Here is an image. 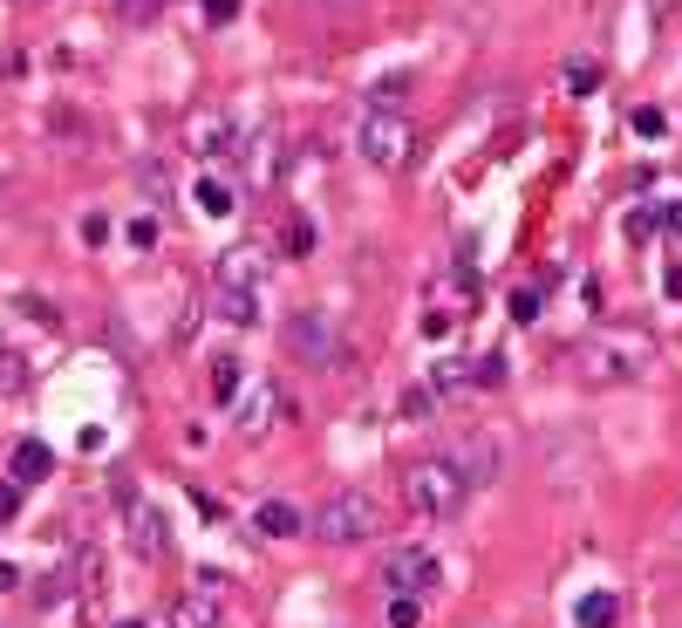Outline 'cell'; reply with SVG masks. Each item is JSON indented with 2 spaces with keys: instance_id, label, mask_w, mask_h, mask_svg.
Returning <instances> with one entry per match:
<instances>
[{
  "instance_id": "obj_1",
  "label": "cell",
  "mask_w": 682,
  "mask_h": 628,
  "mask_svg": "<svg viewBox=\"0 0 682 628\" xmlns=\"http://www.w3.org/2000/svg\"><path fill=\"white\" fill-rule=\"evenodd\" d=\"M655 362V342L642 329H615V335H587L567 348V369L580 375V383L594 390H615V383H635V375Z\"/></svg>"
},
{
  "instance_id": "obj_2",
  "label": "cell",
  "mask_w": 682,
  "mask_h": 628,
  "mask_svg": "<svg viewBox=\"0 0 682 628\" xmlns=\"http://www.w3.org/2000/svg\"><path fill=\"white\" fill-rule=\"evenodd\" d=\"M464 479H458V465H450L444 458V451H437V458H417L410 471H402V498H410V513L417 519H458L464 513Z\"/></svg>"
},
{
  "instance_id": "obj_3",
  "label": "cell",
  "mask_w": 682,
  "mask_h": 628,
  "mask_svg": "<svg viewBox=\"0 0 682 628\" xmlns=\"http://www.w3.org/2000/svg\"><path fill=\"white\" fill-rule=\"evenodd\" d=\"M356 150L375 164V171H402L417 158V123L402 116V110H362L356 123Z\"/></svg>"
},
{
  "instance_id": "obj_4",
  "label": "cell",
  "mask_w": 682,
  "mask_h": 628,
  "mask_svg": "<svg viewBox=\"0 0 682 628\" xmlns=\"http://www.w3.org/2000/svg\"><path fill=\"white\" fill-rule=\"evenodd\" d=\"M375 526H383V513H375L369 492H335V498H321V506H314L308 533H314L321 546H356V540L375 533Z\"/></svg>"
},
{
  "instance_id": "obj_5",
  "label": "cell",
  "mask_w": 682,
  "mask_h": 628,
  "mask_svg": "<svg viewBox=\"0 0 682 628\" xmlns=\"http://www.w3.org/2000/svg\"><path fill=\"white\" fill-rule=\"evenodd\" d=\"M464 315H478V273H471V260L437 267L431 294H423V335H450V321H464Z\"/></svg>"
},
{
  "instance_id": "obj_6",
  "label": "cell",
  "mask_w": 682,
  "mask_h": 628,
  "mask_svg": "<svg viewBox=\"0 0 682 628\" xmlns=\"http://www.w3.org/2000/svg\"><path fill=\"white\" fill-rule=\"evenodd\" d=\"M281 348H287V356H300L308 369H327V362H335V321H327L321 308H308V315H287Z\"/></svg>"
},
{
  "instance_id": "obj_7",
  "label": "cell",
  "mask_w": 682,
  "mask_h": 628,
  "mask_svg": "<svg viewBox=\"0 0 682 628\" xmlns=\"http://www.w3.org/2000/svg\"><path fill=\"white\" fill-rule=\"evenodd\" d=\"M383 581L396 588V594H431V588H444V567H437V554L431 546H396V554L383 561Z\"/></svg>"
},
{
  "instance_id": "obj_8",
  "label": "cell",
  "mask_w": 682,
  "mask_h": 628,
  "mask_svg": "<svg viewBox=\"0 0 682 628\" xmlns=\"http://www.w3.org/2000/svg\"><path fill=\"white\" fill-rule=\"evenodd\" d=\"M123 526H131V546H137V561H164L171 554V533H164V513L158 506H144V498L123 485Z\"/></svg>"
},
{
  "instance_id": "obj_9",
  "label": "cell",
  "mask_w": 682,
  "mask_h": 628,
  "mask_svg": "<svg viewBox=\"0 0 682 628\" xmlns=\"http://www.w3.org/2000/svg\"><path fill=\"white\" fill-rule=\"evenodd\" d=\"M444 458L458 465V479H464V485H492V479H498V444H492L485 431H464L458 444L444 451Z\"/></svg>"
},
{
  "instance_id": "obj_10",
  "label": "cell",
  "mask_w": 682,
  "mask_h": 628,
  "mask_svg": "<svg viewBox=\"0 0 682 628\" xmlns=\"http://www.w3.org/2000/svg\"><path fill=\"white\" fill-rule=\"evenodd\" d=\"M185 144L198 150V158H233V116H225V110H191L185 116Z\"/></svg>"
},
{
  "instance_id": "obj_11",
  "label": "cell",
  "mask_w": 682,
  "mask_h": 628,
  "mask_svg": "<svg viewBox=\"0 0 682 628\" xmlns=\"http://www.w3.org/2000/svg\"><path fill=\"white\" fill-rule=\"evenodd\" d=\"M260 273H266L260 246H233V254H219V281L212 287H252V294H260Z\"/></svg>"
},
{
  "instance_id": "obj_12",
  "label": "cell",
  "mask_w": 682,
  "mask_h": 628,
  "mask_svg": "<svg viewBox=\"0 0 682 628\" xmlns=\"http://www.w3.org/2000/svg\"><path fill=\"white\" fill-rule=\"evenodd\" d=\"M252 533H266V540H300V533H308V513L287 506V498H266V506L252 513Z\"/></svg>"
},
{
  "instance_id": "obj_13",
  "label": "cell",
  "mask_w": 682,
  "mask_h": 628,
  "mask_svg": "<svg viewBox=\"0 0 682 628\" xmlns=\"http://www.w3.org/2000/svg\"><path fill=\"white\" fill-rule=\"evenodd\" d=\"M171 628H219V588H191L171 601Z\"/></svg>"
},
{
  "instance_id": "obj_14",
  "label": "cell",
  "mask_w": 682,
  "mask_h": 628,
  "mask_svg": "<svg viewBox=\"0 0 682 628\" xmlns=\"http://www.w3.org/2000/svg\"><path fill=\"white\" fill-rule=\"evenodd\" d=\"M55 471V451H48L41 438H21L14 444V485H35V479H48Z\"/></svg>"
},
{
  "instance_id": "obj_15",
  "label": "cell",
  "mask_w": 682,
  "mask_h": 628,
  "mask_svg": "<svg viewBox=\"0 0 682 628\" xmlns=\"http://www.w3.org/2000/svg\"><path fill=\"white\" fill-rule=\"evenodd\" d=\"M212 308H219V321L246 329V321L260 315V294H252V287H212Z\"/></svg>"
},
{
  "instance_id": "obj_16",
  "label": "cell",
  "mask_w": 682,
  "mask_h": 628,
  "mask_svg": "<svg viewBox=\"0 0 682 628\" xmlns=\"http://www.w3.org/2000/svg\"><path fill=\"white\" fill-rule=\"evenodd\" d=\"M198 212H206V219H233V212H239V192L206 171V178H198Z\"/></svg>"
},
{
  "instance_id": "obj_17",
  "label": "cell",
  "mask_w": 682,
  "mask_h": 628,
  "mask_svg": "<svg viewBox=\"0 0 682 628\" xmlns=\"http://www.w3.org/2000/svg\"><path fill=\"white\" fill-rule=\"evenodd\" d=\"M206 383H212L219 404H233V396L246 390V362H239V356H212V375H206Z\"/></svg>"
},
{
  "instance_id": "obj_18",
  "label": "cell",
  "mask_w": 682,
  "mask_h": 628,
  "mask_svg": "<svg viewBox=\"0 0 682 628\" xmlns=\"http://www.w3.org/2000/svg\"><path fill=\"white\" fill-rule=\"evenodd\" d=\"M621 621V601L608 588H594V594H580V628H615Z\"/></svg>"
},
{
  "instance_id": "obj_19",
  "label": "cell",
  "mask_w": 682,
  "mask_h": 628,
  "mask_svg": "<svg viewBox=\"0 0 682 628\" xmlns=\"http://www.w3.org/2000/svg\"><path fill=\"white\" fill-rule=\"evenodd\" d=\"M266 410H273V383H252V396L239 404V431H246V438L266 431Z\"/></svg>"
},
{
  "instance_id": "obj_20",
  "label": "cell",
  "mask_w": 682,
  "mask_h": 628,
  "mask_svg": "<svg viewBox=\"0 0 682 628\" xmlns=\"http://www.w3.org/2000/svg\"><path fill=\"white\" fill-rule=\"evenodd\" d=\"M431 390H437V396H471V390H478V375H471L464 362H437V375H431Z\"/></svg>"
},
{
  "instance_id": "obj_21",
  "label": "cell",
  "mask_w": 682,
  "mask_h": 628,
  "mask_svg": "<svg viewBox=\"0 0 682 628\" xmlns=\"http://www.w3.org/2000/svg\"><path fill=\"white\" fill-rule=\"evenodd\" d=\"M402 96H410V75H383L369 89V110H402Z\"/></svg>"
},
{
  "instance_id": "obj_22",
  "label": "cell",
  "mask_w": 682,
  "mask_h": 628,
  "mask_svg": "<svg viewBox=\"0 0 682 628\" xmlns=\"http://www.w3.org/2000/svg\"><path fill=\"white\" fill-rule=\"evenodd\" d=\"M431 410H437V390H431V383H410V390H402V417H410V423H423Z\"/></svg>"
},
{
  "instance_id": "obj_23",
  "label": "cell",
  "mask_w": 682,
  "mask_h": 628,
  "mask_svg": "<svg viewBox=\"0 0 682 628\" xmlns=\"http://www.w3.org/2000/svg\"><path fill=\"white\" fill-rule=\"evenodd\" d=\"M560 83H567L573 96H587V89H600V62H567V69H560Z\"/></svg>"
},
{
  "instance_id": "obj_24",
  "label": "cell",
  "mask_w": 682,
  "mask_h": 628,
  "mask_svg": "<svg viewBox=\"0 0 682 628\" xmlns=\"http://www.w3.org/2000/svg\"><path fill=\"white\" fill-rule=\"evenodd\" d=\"M389 628H423V601L417 594H396L389 601Z\"/></svg>"
},
{
  "instance_id": "obj_25",
  "label": "cell",
  "mask_w": 682,
  "mask_h": 628,
  "mask_svg": "<svg viewBox=\"0 0 682 628\" xmlns=\"http://www.w3.org/2000/svg\"><path fill=\"white\" fill-rule=\"evenodd\" d=\"M158 14H164V0H116V21H131V28H144Z\"/></svg>"
},
{
  "instance_id": "obj_26",
  "label": "cell",
  "mask_w": 682,
  "mask_h": 628,
  "mask_svg": "<svg viewBox=\"0 0 682 628\" xmlns=\"http://www.w3.org/2000/svg\"><path fill=\"white\" fill-rule=\"evenodd\" d=\"M137 185H144L150 198H158V206L171 198V178H164V164H137Z\"/></svg>"
},
{
  "instance_id": "obj_27",
  "label": "cell",
  "mask_w": 682,
  "mask_h": 628,
  "mask_svg": "<svg viewBox=\"0 0 682 628\" xmlns=\"http://www.w3.org/2000/svg\"><path fill=\"white\" fill-rule=\"evenodd\" d=\"M655 225H662V206H642V212H628V239H648Z\"/></svg>"
},
{
  "instance_id": "obj_28",
  "label": "cell",
  "mask_w": 682,
  "mask_h": 628,
  "mask_svg": "<svg viewBox=\"0 0 682 628\" xmlns=\"http://www.w3.org/2000/svg\"><path fill=\"white\" fill-rule=\"evenodd\" d=\"M512 321H540V287H512Z\"/></svg>"
},
{
  "instance_id": "obj_29",
  "label": "cell",
  "mask_w": 682,
  "mask_h": 628,
  "mask_svg": "<svg viewBox=\"0 0 682 628\" xmlns=\"http://www.w3.org/2000/svg\"><path fill=\"white\" fill-rule=\"evenodd\" d=\"M21 383H28V362H21V356H0V396L21 390Z\"/></svg>"
},
{
  "instance_id": "obj_30",
  "label": "cell",
  "mask_w": 682,
  "mask_h": 628,
  "mask_svg": "<svg viewBox=\"0 0 682 628\" xmlns=\"http://www.w3.org/2000/svg\"><path fill=\"white\" fill-rule=\"evenodd\" d=\"M131 246L150 254V246H158V219H131Z\"/></svg>"
},
{
  "instance_id": "obj_31",
  "label": "cell",
  "mask_w": 682,
  "mask_h": 628,
  "mask_svg": "<svg viewBox=\"0 0 682 628\" xmlns=\"http://www.w3.org/2000/svg\"><path fill=\"white\" fill-rule=\"evenodd\" d=\"M505 383V356H485L478 362V390H498Z\"/></svg>"
},
{
  "instance_id": "obj_32",
  "label": "cell",
  "mask_w": 682,
  "mask_h": 628,
  "mask_svg": "<svg viewBox=\"0 0 682 628\" xmlns=\"http://www.w3.org/2000/svg\"><path fill=\"white\" fill-rule=\"evenodd\" d=\"M21 519V485H0V526Z\"/></svg>"
},
{
  "instance_id": "obj_33",
  "label": "cell",
  "mask_w": 682,
  "mask_h": 628,
  "mask_svg": "<svg viewBox=\"0 0 682 628\" xmlns=\"http://www.w3.org/2000/svg\"><path fill=\"white\" fill-rule=\"evenodd\" d=\"M628 123H635V131H642V137H662V110H635V116H628Z\"/></svg>"
},
{
  "instance_id": "obj_34",
  "label": "cell",
  "mask_w": 682,
  "mask_h": 628,
  "mask_svg": "<svg viewBox=\"0 0 682 628\" xmlns=\"http://www.w3.org/2000/svg\"><path fill=\"white\" fill-rule=\"evenodd\" d=\"M83 239H89V246H103V239H110V219H103V212H89V219H83Z\"/></svg>"
},
{
  "instance_id": "obj_35",
  "label": "cell",
  "mask_w": 682,
  "mask_h": 628,
  "mask_svg": "<svg viewBox=\"0 0 682 628\" xmlns=\"http://www.w3.org/2000/svg\"><path fill=\"white\" fill-rule=\"evenodd\" d=\"M662 294H669V300H682V260H669V273H662Z\"/></svg>"
},
{
  "instance_id": "obj_36",
  "label": "cell",
  "mask_w": 682,
  "mask_h": 628,
  "mask_svg": "<svg viewBox=\"0 0 682 628\" xmlns=\"http://www.w3.org/2000/svg\"><path fill=\"white\" fill-rule=\"evenodd\" d=\"M239 14V0H206V21H233Z\"/></svg>"
},
{
  "instance_id": "obj_37",
  "label": "cell",
  "mask_w": 682,
  "mask_h": 628,
  "mask_svg": "<svg viewBox=\"0 0 682 628\" xmlns=\"http://www.w3.org/2000/svg\"><path fill=\"white\" fill-rule=\"evenodd\" d=\"M662 225H669V233L682 239V198H675V206H662Z\"/></svg>"
},
{
  "instance_id": "obj_38",
  "label": "cell",
  "mask_w": 682,
  "mask_h": 628,
  "mask_svg": "<svg viewBox=\"0 0 682 628\" xmlns=\"http://www.w3.org/2000/svg\"><path fill=\"white\" fill-rule=\"evenodd\" d=\"M8 588H21V574H14L8 561H0V594H8Z\"/></svg>"
},
{
  "instance_id": "obj_39",
  "label": "cell",
  "mask_w": 682,
  "mask_h": 628,
  "mask_svg": "<svg viewBox=\"0 0 682 628\" xmlns=\"http://www.w3.org/2000/svg\"><path fill=\"white\" fill-rule=\"evenodd\" d=\"M314 8H362V0H314Z\"/></svg>"
},
{
  "instance_id": "obj_40",
  "label": "cell",
  "mask_w": 682,
  "mask_h": 628,
  "mask_svg": "<svg viewBox=\"0 0 682 628\" xmlns=\"http://www.w3.org/2000/svg\"><path fill=\"white\" fill-rule=\"evenodd\" d=\"M116 628H144V621H116Z\"/></svg>"
},
{
  "instance_id": "obj_41",
  "label": "cell",
  "mask_w": 682,
  "mask_h": 628,
  "mask_svg": "<svg viewBox=\"0 0 682 628\" xmlns=\"http://www.w3.org/2000/svg\"><path fill=\"white\" fill-rule=\"evenodd\" d=\"M655 8H669V0H655Z\"/></svg>"
}]
</instances>
